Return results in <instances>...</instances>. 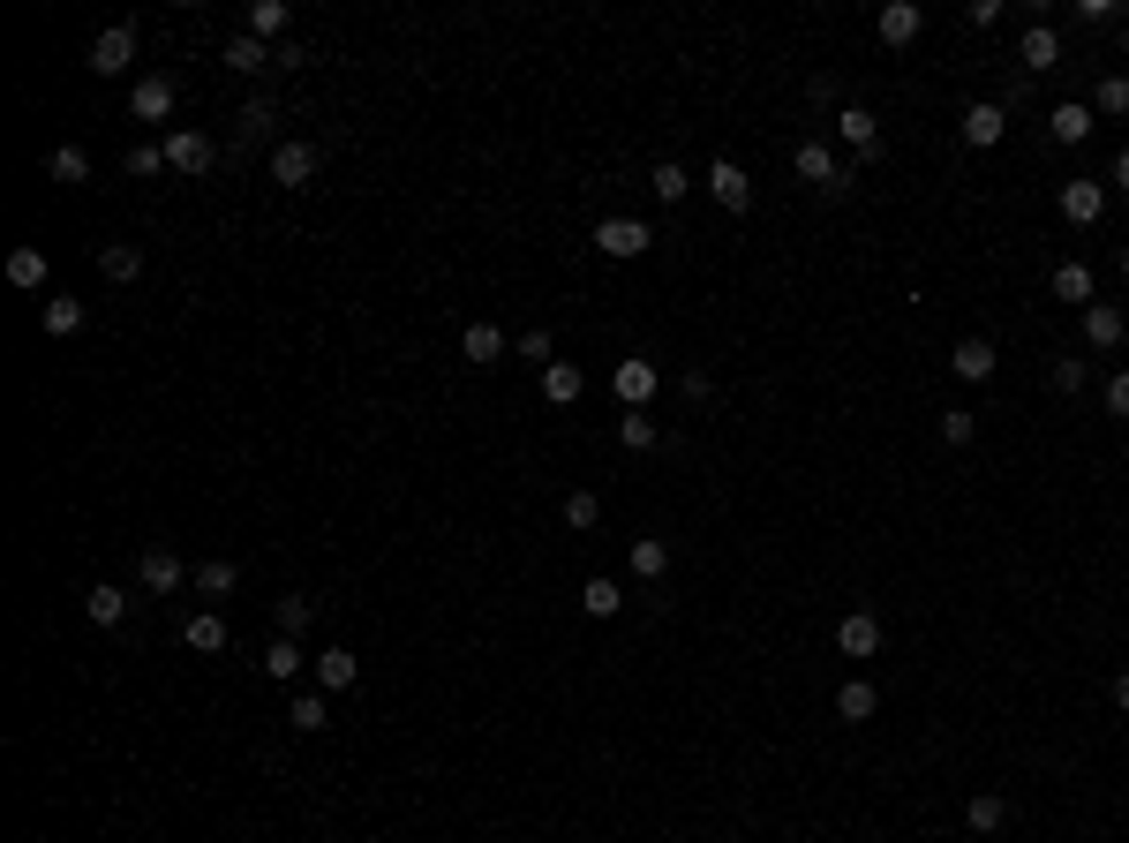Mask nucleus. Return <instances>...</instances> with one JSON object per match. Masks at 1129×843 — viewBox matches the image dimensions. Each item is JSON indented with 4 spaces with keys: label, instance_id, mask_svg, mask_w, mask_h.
Instances as JSON below:
<instances>
[{
    "label": "nucleus",
    "instance_id": "f257e3e1",
    "mask_svg": "<svg viewBox=\"0 0 1129 843\" xmlns=\"http://www.w3.org/2000/svg\"><path fill=\"white\" fill-rule=\"evenodd\" d=\"M158 151H166V166H174V174H212V158H219V144H212L204 128H174V136H166Z\"/></svg>",
    "mask_w": 1129,
    "mask_h": 843
},
{
    "label": "nucleus",
    "instance_id": "f03ea898",
    "mask_svg": "<svg viewBox=\"0 0 1129 843\" xmlns=\"http://www.w3.org/2000/svg\"><path fill=\"white\" fill-rule=\"evenodd\" d=\"M648 242H656V234H648V219H602V226H596V249L618 256V264L648 256Z\"/></svg>",
    "mask_w": 1129,
    "mask_h": 843
},
{
    "label": "nucleus",
    "instance_id": "7ed1b4c3",
    "mask_svg": "<svg viewBox=\"0 0 1129 843\" xmlns=\"http://www.w3.org/2000/svg\"><path fill=\"white\" fill-rule=\"evenodd\" d=\"M656 384H662V376H656V362H648V354H626V362L610 370V392H618L626 406H648V400H656Z\"/></svg>",
    "mask_w": 1129,
    "mask_h": 843
},
{
    "label": "nucleus",
    "instance_id": "20e7f679",
    "mask_svg": "<svg viewBox=\"0 0 1129 843\" xmlns=\"http://www.w3.org/2000/svg\"><path fill=\"white\" fill-rule=\"evenodd\" d=\"M791 166H798V182L828 188V196H844V188H851V166H836V158H828V144H798V158H791Z\"/></svg>",
    "mask_w": 1129,
    "mask_h": 843
},
{
    "label": "nucleus",
    "instance_id": "39448f33",
    "mask_svg": "<svg viewBox=\"0 0 1129 843\" xmlns=\"http://www.w3.org/2000/svg\"><path fill=\"white\" fill-rule=\"evenodd\" d=\"M272 182H286V188H310V182H316V144H302V136H286V144H272Z\"/></svg>",
    "mask_w": 1129,
    "mask_h": 843
},
{
    "label": "nucleus",
    "instance_id": "423d86ee",
    "mask_svg": "<svg viewBox=\"0 0 1129 843\" xmlns=\"http://www.w3.org/2000/svg\"><path fill=\"white\" fill-rule=\"evenodd\" d=\"M128 61H136V23H114L91 38V76H121Z\"/></svg>",
    "mask_w": 1129,
    "mask_h": 843
},
{
    "label": "nucleus",
    "instance_id": "0eeeda50",
    "mask_svg": "<svg viewBox=\"0 0 1129 843\" xmlns=\"http://www.w3.org/2000/svg\"><path fill=\"white\" fill-rule=\"evenodd\" d=\"M708 196H716L723 212H746V204H753L746 166H738V158H716V166H708Z\"/></svg>",
    "mask_w": 1129,
    "mask_h": 843
},
{
    "label": "nucleus",
    "instance_id": "6e6552de",
    "mask_svg": "<svg viewBox=\"0 0 1129 843\" xmlns=\"http://www.w3.org/2000/svg\"><path fill=\"white\" fill-rule=\"evenodd\" d=\"M836 648H844L851 663H866V656H881V618H874V610H851V618L836 625Z\"/></svg>",
    "mask_w": 1129,
    "mask_h": 843
},
{
    "label": "nucleus",
    "instance_id": "1a4fd4ad",
    "mask_svg": "<svg viewBox=\"0 0 1129 843\" xmlns=\"http://www.w3.org/2000/svg\"><path fill=\"white\" fill-rule=\"evenodd\" d=\"M1009 136V106H994V98H979V106H964V144H1002Z\"/></svg>",
    "mask_w": 1129,
    "mask_h": 843
},
{
    "label": "nucleus",
    "instance_id": "9d476101",
    "mask_svg": "<svg viewBox=\"0 0 1129 843\" xmlns=\"http://www.w3.org/2000/svg\"><path fill=\"white\" fill-rule=\"evenodd\" d=\"M128 114H136V121H166V114H174V76H144V84L128 91Z\"/></svg>",
    "mask_w": 1129,
    "mask_h": 843
},
{
    "label": "nucleus",
    "instance_id": "9b49d317",
    "mask_svg": "<svg viewBox=\"0 0 1129 843\" xmlns=\"http://www.w3.org/2000/svg\"><path fill=\"white\" fill-rule=\"evenodd\" d=\"M1099 212H1107V188L1099 182H1062V219L1069 226H1099Z\"/></svg>",
    "mask_w": 1129,
    "mask_h": 843
},
{
    "label": "nucleus",
    "instance_id": "f8f14e48",
    "mask_svg": "<svg viewBox=\"0 0 1129 843\" xmlns=\"http://www.w3.org/2000/svg\"><path fill=\"white\" fill-rule=\"evenodd\" d=\"M136 580H144L151 595H174L188 572H181V558H174V550H144V558H136Z\"/></svg>",
    "mask_w": 1129,
    "mask_h": 843
},
{
    "label": "nucleus",
    "instance_id": "ddd939ff",
    "mask_svg": "<svg viewBox=\"0 0 1129 843\" xmlns=\"http://www.w3.org/2000/svg\"><path fill=\"white\" fill-rule=\"evenodd\" d=\"M1122 332H1129V316L1115 310V302H1092V310H1084V346L1107 354V346H1122Z\"/></svg>",
    "mask_w": 1129,
    "mask_h": 843
},
{
    "label": "nucleus",
    "instance_id": "4468645a",
    "mask_svg": "<svg viewBox=\"0 0 1129 843\" xmlns=\"http://www.w3.org/2000/svg\"><path fill=\"white\" fill-rule=\"evenodd\" d=\"M836 128H844V144H851L858 158H881V121L866 114V106H844V114H836Z\"/></svg>",
    "mask_w": 1129,
    "mask_h": 843
},
{
    "label": "nucleus",
    "instance_id": "2eb2a0df",
    "mask_svg": "<svg viewBox=\"0 0 1129 843\" xmlns=\"http://www.w3.org/2000/svg\"><path fill=\"white\" fill-rule=\"evenodd\" d=\"M874 31H881V46H911V38L926 31V16H919L911 0H889V8H881V23H874Z\"/></svg>",
    "mask_w": 1129,
    "mask_h": 843
},
{
    "label": "nucleus",
    "instance_id": "dca6fc26",
    "mask_svg": "<svg viewBox=\"0 0 1129 843\" xmlns=\"http://www.w3.org/2000/svg\"><path fill=\"white\" fill-rule=\"evenodd\" d=\"M949 370L964 376V384H986V376H994V346H986V340H956V346H949Z\"/></svg>",
    "mask_w": 1129,
    "mask_h": 843
},
{
    "label": "nucleus",
    "instance_id": "f3484780",
    "mask_svg": "<svg viewBox=\"0 0 1129 843\" xmlns=\"http://www.w3.org/2000/svg\"><path fill=\"white\" fill-rule=\"evenodd\" d=\"M1092 128H1099L1092 106H1054V114H1047V136H1054V144H1084Z\"/></svg>",
    "mask_w": 1129,
    "mask_h": 843
},
{
    "label": "nucleus",
    "instance_id": "a211bd4d",
    "mask_svg": "<svg viewBox=\"0 0 1129 843\" xmlns=\"http://www.w3.org/2000/svg\"><path fill=\"white\" fill-rule=\"evenodd\" d=\"M1017 61L1032 68V76H1047V68L1062 61V38L1047 31V23H1032V31H1024V46H1017Z\"/></svg>",
    "mask_w": 1129,
    "mask_h": 843
},
{
    "label": "nucleus",
    "instance_id": "6ab92c4d",
    "mask_svg": "<svg viewBox=\"0 0 1129 843\" xmlns=\"http://www.w3.org/2000/svg\"><path fill=\"white\" fill-rule=\"evenodd\" d=\"M354 678H362V663L346 656V648H324V656H316V693H346Z\"/></svg>",
    "mask_w": 1129,
    "mask_h": 843
},
{
    "label": "nucleus",
    "instance_id": "aec40b11",
    "mask_svg": "<svg viewBox=\"0 0 1129 843\" xmlns=\"http://www.w3.org/2000/svg\"><path fill=\"white\" fill-rule=\"evenodd\" d=\"M460 354H468V362H482V370H490V362H498V354H504V332H498V324H482V316H474L468 332H460Z\"/></svg>",
    "mask_w": 1129,
    "mask_h": 843
},
{
    "label": "nucleus",
    "instance_id": "412c9836",
    "mask_svg": "<svg viewBox=\"0 0 1129 843\" xmlns=\"http://www.w3.org/2000/svg\"><path fill=\"white\" fill-rule=\"evenodd\" d=\"M580 392H588V376L572 370V362H550V370H542V400L550 406H572Z\"/></svg>",
    "mask_w": 1129,
    "mask_h": 843
},
{
    "label": "nucleus",
    "instance_id": "4be33fe9",
    "mask_svg": "<svg viewBox=\"0 0 1129 843\" xmlns=\"http://www.w3.org/2000/svg\"><path fill=\"white\" fill-rule=\"evenodd\" d=\"M84 618H91V625H121L128 618V595L114 588V580H98V588L84 595Z\"/></svg>",
    "mask_w": 1129,
    "mask_h": 843
},
{
    "label": "nucleus",
    "instance_id": "5701e85b",
    "mask_svg": "<svg viewBox=\"0 0 1129 843\" xmlns=\"http://www.w3.org/2000/svg\"><path fill=\"white\" fill-rule=\"evenodd\" d=\"M181 640L196 648V656H219V648H226V618H212V610H196V618L181 625Z\"/></svg>",
    "mask_w": 1129,
    "mask_h": 843
},
{
    "label": "nucleus",
    "instance_id": "b1692460",
    "mask_svg": "<svg viewBox=\"0 0 1129 843\" xmlns=\"http://www.w3.org/2000/svg\"><path fill=\"white\" fill-rule=\"evenodd\" d=\"M302 670H310V656H302L294 640H272V648H264V678H279V686H294Z\"/></svg>",
    "mask_w": 1129,
    "mask_h": 843
},
{
    "label": "nucleus",
    "instance_id": "393cba45",
    "mask_svg": "<svg viewBox=\"0 0 1129 843\" xmlns=\"http://www.w3.org/2000/svg\"><path fill=\"white\" fill-rule=\"evenodd\" d=\"M272 121H279V106H272V98H249V106L234 114V128H242V144H264V136H272Z\"/></svg>",
    "mask_w": 1129,
    "mask_h": 843
},
{
    "label": "nucleus",
    "instance_id": "a878e982",
    "mask_svg": "<svg viewBox=\"0 0 1129 843\" xmlns=\"http://www.w3.org/2000/svg\"><path fill=\"white\" fill-rule=\"evenodd\" d=\"M286 723H294V731H324V723H332V693H294Z\"/></svg>",
    "mask_w": 1129,
    "mask_h": 843
},
{
    "label": "nucleus",
    "instance_id": "bb28decb",
    "mask_svg": "<svg viewBox=\"0 0 1129 843\" xmlns=\"http://www.w3.org/2000/svg\"><path fill=\"white\" fill-rule=\"evenodd\" d=\"M648 188H656L662 204H686V188H693V174L678 166V158H656V174H648Z\"/></svg>",
    "mask_w": 1129,
    "mask_h": 843
},
{
    "label": "nucleus",
    "instance_id": "cd10ccee",
    "mask_svg": "<svg viewBox=\"0 0 1129 843\" xmlns=\"http://www.w3.org/2000/svg\"><path fill=\"white\" fill-rule=\"evenodd\" d=\"M626 565L640 572V580H662V572H670V542H648V535H640V542L626 550Z\"/></svg>",
    "mask_w": 1129,
    "mask_h": 843
},
{
    "label": "nucleus",
    "instance_id": "c85d7f7f",
    "mask_svg": "<svg viewBox=\"0 0 1129 843\" xmlns=\"http://www.w3.org/2000/svg\"><path fill=\"white\" fill-rule=\"evenodd\" d=\"M874 708H881V693L866 686V678H851V686L836 693V716H844V723H866V716H874Z\"/></svg>",
    "mask_w": 1129,
    "mask_h": 843
},
{
    "label": "nucleus",
    "instance_id": "c756f323",
    "mask_svg": "<svg viewBox=\"0 0 1129 843\" xmlns=\"http://www.w3.org/2000/svg\"><path fill=\"white\" fill-rule=\"evenodd\" d=\"M618 444H626V452H648V444H656V422H648V406H626V414H618Z\"/></svg>",
    "mask_w": 1129,
    "mask_h": 843
},
{
    "label": "nucleus",
    "instance_id": "7c9ffc66",
    "mask_svg": "<svg viewBox=\"0 0 1129 843\" xmlns=\"http://www.w3.org/2000/svg\"><path fill=\"white\" fill-rule=\"evenodd\" d=\"M188 580H196V595H234V588H242V572H234V565H226V558H212V565H196V572H188Z\"/></svg>",
    "mask_w": 1129,
    "mask_h": 843
},
{
    "label": "nucleus",
    "instance_id": "2f4dec72",
    "mask_svg": "<svg viewBox=\"0 0 1129 843\" xmlns=\"http://www.w3.org/2000/svg\"><path fill=\"white\" fill-rule=\"evenodd\" d=\"M46 174H53V182H68V188H76V182H91V158L76 151V144H61V151L46 158Z\"/></svg>",
    "mask_w": 1129,
    "mask_h": 843
},
{
    "label": "nucleus",
    "instance_id": "473e14b6",
    "mask_svg": "<svg viewBox=\"0 0 1129 843\" xmlns=\"http://www.w3.org/2000/svg\"><path fill=\"white\" fill-rule=\"evenodd\" d=\"M1054 294H1062V302H1084V310H1092V272H1084V264H1054Z\"/></svg>",
    "mask_w": 1129,
    "mask_h": 843
},
{
    "label": "nucleus",
    "instance_id": "72a5a7b5",
    "mask_svg": "<svg viewBox=\"0 0 1129 843\" xmlns=\"http://www.w3.org/2000/svg\"><path fill=\"white\" fill-rule=\"evenodd\" d=\"M46 332H53V340H68V332H84V302H68V294H53V302H46Z\"/></svg>",
    "mask_w": 1129,
    "mask_h": 843
},
{
    "label": "nucleus",
    "instance_id": "f704fd0d",
    "mask_svg": "<svg viewBox=\"0 0 1129 843\" xmlns=\"http://www.w3.org/2000/svg\"><path fill=\"white\" fill-rule=\"evenodd\" d=\"M249 38H286V0H256V8H249Z\"/></svg>",
    "mask_w": 1129,
    "mask_h": 843
},
{
    "label": "nucleus",
    "instance_id": "c9c22d12",
    "mask_svg": "<svg viewBox=\"0 0 1129 843\" xmlns=\"http://www.w3.org/2000/svg\"><path fill=\"white\" fill-rule=\"evenodd\" d=\"M580 602H588V618H618V610H626L618 580H588V595H580Z\"/></svg>",
    "mask_w": 1129,
    "mask_h": 843
},
{
    "label": "nucleus",
    "instance_id": "e433bc0d",
    "mask_svg": "<svg viewBox=\"0 0 1129 843\" xmlns=\"http://www.w3.org/2000/svg\"><path fill=\"white\" fill-rule=\"evenodd\" d=\"M264 61H279V53H264V38H234L226 46V68H242V76H256Z\"/></svg>",
    "mask_w": 1129,
    "mask_h": 843
},
{
    "label": "nucleus",
    "instance_id": "4c0bfd02",
    "mask_svg": "<svg viewBox=\"0 0 1129 843\" xmlns=\"http://www.w3.org/2000/svg\"><path fill=\"white\" fill-rule=\"evenodd\" d=\"M964 821H972L979 836H994V829H1002V821H1009V806H1002V798H994V791H979V798H972V813H964Z\"/></svg>",
    "mask_w": 1129,
    "mask_h": 843
},
{
    "label": "nucleus",
    "instance_id": "58836bf2",
    "mask_svg": "<svg viewBox=\"0 0 1129 843\" xmlns=\"http://www.w3.org/2000/svg\"><path fill=\"white\" fill-rule=\"evenodd\" d=\"M8 286H46V256L16 249V256H8Z\"/></svg>",
    "mask_w": 1129,
    "mask_h": 843
},
{
    "label": "nucleus",
    "instance_id": "ea45409f",
    "mask_svg": "<svg viewBox=\"0 0 1129 843\" xmlns=\"http://www.w3.org/2000/svg\"><path fill=\"white\" fill-rule=\"evenodd\" d=\"M1092 114H1129V76H1099Z\"/></svg>",
    "mask_w": 1129,
    "mask_h": 843
},
{
    "label": "nucleus",
    "instance_id": "a19ab883",
    "mask_svg": "<svg viewBox=\"0 0 1129 843\" xmlns=\"http://www.w3.org/2000/svg\"><path fill=\"white\" fill-rule=\"evenodd\" d=\"M98 264H106V280H136V272H144V256L128 249V242H114V249H98Z\"/></svg>",
    "mask_w": 1129,
    "mask_h": 843
},
{
    "label": "nucleus",
    "instance_id": "79ce46f5",
    "mask_svg": "<svg viewBox=\"0 0 1129 843\" xmlns=\"http://www.w3.org/2000/svg\"><path fill=\"white\" fill-rule=\"evenodd\" d=\"M310 618H316V602H310V595H286V602H279V640H294V633H302Z\"/></svg>",
    "mask_w": 1129,
    "mask_h": 843
},
{
    "label": "nucleus",
    "instance_id": "37998d69",
    "mask_svg": "<svg viewBox=\"0 0 1129 843\" xmlns=\"http://www.w3.org/2000/svg\"><path fill=\"white\" fill-rule=\"evenodd\" d=\"M972 430H979V414H964V406L941 414V444H972Z\"/></svg>",
    "mask_w": 1129,
    "mask_h": 843
},
{
    "label": "nucleus",
    "instance_id": "c03bdc74",
    "mask_svg": "<svg viewBox=\"0 0 1129 843\" xmlns=\"http://www.w3.org/2000/svg\"><path fill=\"white\" fill-rule=\"evenodd\" d=\"M564 520H572V528H596V520H602L596 490H572V498H564Z\"/></svg>",
    "mask_w": 1129,
    "mask_h": 843
},
{
    "label": "nucleus",
    "instance_id": "a18cd8bd",
    "mask_svg": "<svg viewBox=\"0 0 1129 843\" xmlns=\"http://www.w3.org/2000/svg\"><path fill=\"white\" fill-rule=\"evenodd\" d=\"M1047 376H1054V392H1084V362H1077V354H1054Z\"/></svg>",
    "mask_w": 1129,
    "mask_h": 843
},
{
    "label": "nucleus",
    "instance_id": "49530a36",
    "mask_svg": "<svg viewBox=\"0 0 1129 843\" xmlns=\"http://www.w3.org/2000/svg\"><path fill=\"white\" fill-rule=\"evenodd\" d=\"M158 166H166L158 144H136V151H128V174H158Z\"/></svg>",
    "mask_w": 1129,
    "mask_h": 843
},
{
    "label": "nucleus",
    "instance_id": "de8ad7c7",
    "mask_svg": "<svg viewBox=\"0 0 1129 843\" xmlns=\"http://www.w3.org/2000/svg\"><path fill=\"white\" fill-rule=\"evenodd\" d=\"M1115 16H1122L1115 0H1077V23H1115Z\"/></svg>",
    "mask_w": 1129,
    "mask_h": 843
},
{
    "label": "nucleus",
    "instance_id": "09e8293b",
    "mask_svg": "<svg viewBox=\"0 0 1129 843\" xmlns=\"http://www.w3.org/2000/svg\"><path fill=\"white\" fill-rule=\"evenodd\" d=\"M1107 406H1115V414H1122V422H1129V370L1115 376V384H1107Z\"/></svg>",
    "mask_w": 1129,
    "mask_h": 843
},
{
    "label": "nucleus",
    "instance_id": "8fccbe9b",
    "mask_svg": "<svg viewBox=\"0 0 1129 843\" xmlns=\"http://www.w3.org/2000/svg\"><path fill=\"white\" fill-rule=\"evenodd\" d=\"M1115 708H1122V716H1129V670H1122V678H1115Z\"/></svg>",
    "mask_w": 1129,
    "mask_h": 843
},
{
    "label": "nucleus",
    "instance_id": "3c124183",
    "mask_svg": "<svg viewBox=\"0 0 1129 843\" xmlns=\"http://www.w3.org/2000/svg\"><path fill=\"white\" fill-rule=\"evenodd\" d=\"M1115 188H1129V151H1122V158H1115Z\"/></svg>",
    "mask_w": 1129,
    "mask_h": 843
},
{
    "label": "nucleus",
    "instance_id": "603ef678",
    "mask_svg": "<svg viewBox=\"0 0 1129 843\" xmlns=\"http://www.w3.org/2000/svg\"><path fill=\"white\" fill-rule=\"evenodd\" d=\"M1122 280H1129V249H1122Z\"/></svg>",
    "mask_w": 1129,
    "mask_h": 843
}]
</instances>
